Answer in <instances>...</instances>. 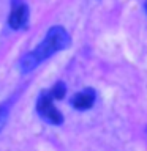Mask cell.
I'll use <instances>...</instances> for the list:
<instances>
[{"label": "cell", "instance_id": "5", "mask_svg": "<svg viewBox=\"0 0 147 151\" xmlns=\"http://www.w3.org/2000/svg\"><path fill=\"white\" fill-rule=\"evenodd\" d=\"M65 93H66V87H65L63 82H57L54 87L51 88V94L54 99H63Z\"/></svg>", "mask_w": 147, "mask_h": 151}, {"label": "cell", "instance_id": "4", "mask_svg": "<svg viewBox=\"0 0 147 151\" xmlns=\"http://www.w3.org/2000/svg\"><path fill=\"white\" fill-rule=\"evenodd\" d=\"M95 98H97V94H95L93 88H85L82 91L76 93L73 98H71V104H73L74 109H78V110H87L93 106L95 102Z\"/></svg>", "mask_w": 147, "mask_h": 151}, {"label": "cell", "instance_id": "7", "mask_svg": "<svg viewBox=\"0 0 147 151\" xmlns=\"http://www.w3.org/2000/svg\"><path fill=\"white\" fill-rule=\"evenodd\" d=\"M144 9H146V14H147V0L144 2Z\"/></svg>", "mask_w": 147, "mask_h": 151}, {"label": "cell", "instance_id": "2", "mask_svg": "<svg viewBox=\"0 0 147 151\" xmlns=\"http://www.w3.org/2000/svg\"><path fill=\"white\" fill-rule=\"evenodd\" d=\"M36 112L43 120L51 123V124L63 123V116L59 112V109L54 106V98H52L51 91H43L40 94V98L36 99Z\"/></svg>", "mask_w": 147, "mask_h": 151}, {"label": "cell", "instance_id": "1", "mask_svg": "<svg viewBox=\"0 0 147 151\" xmlns=\"http://www.w3.org/2000/svg\"><path fill=\"white\" fill-rule=\"evenodd\" d=\"M70 44V35L66 30L60 25H55L49 28V32L46 33V38L41 41V44L35 47L32 52H28L21 58L19 61V68L22 73H30L32 69H35L41 61L49 58L51 55H54L55 52H59Z\"/></svg>", "mask_w": 147, "mask_h": 151}, {"label": "cell", "instance_id": "6", "mask_svg": "<svg viewBox=\"0 0 147 151\" xmlns=\"http://www.w3.org/2000/svg\"><path fill=\"white\" fill-rule=\"evenodd\" d=\"M7 120H8V109L5 106H0V131L3 129Z\"/></svg>", "mask_w": 147, "mask_h": 151}, {"label": "cell", "instance_id": "3", "mask_svg": "<svg viewBox=\"0 0 147 151\" xmlns=\"http://www.w3.org/2000/svg\"><path fill=\"white\" fill-rule=\"evenodd\" d=\"M28 22V8L27 5L21 2V0H13V6H11V13H9V19L8 24L9 27L14 30H21L27 25Z\"/></svg>", "mask_w": 147, "mask_h": 151}]
</instances>
